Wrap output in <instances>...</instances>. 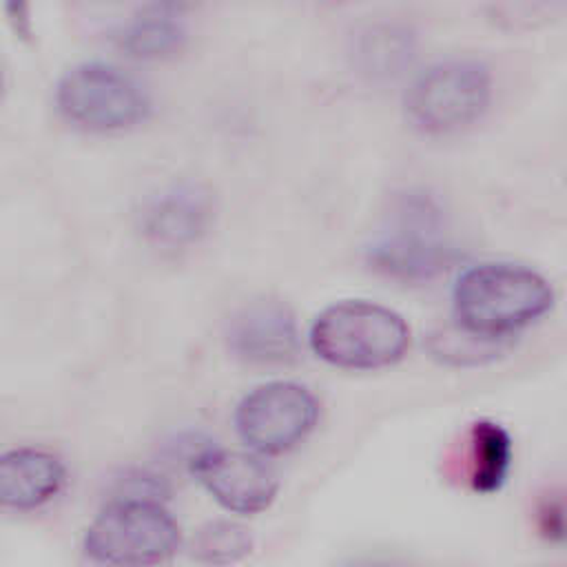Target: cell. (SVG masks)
<instances>
[{
  "instance_id": "1",
  "label": "cell",
  "mask_w": 567,
  "mask_h": 567,
  "mask_svg": "<svg viewBox=\"0 0 567 567\" xmlns=\"http://www.w3.org/2000/svg\"><path fill=\"white\" fill-rule=\"evenodd\" d=\"M554 301L545 277L516 264H481L465 270L452 292L454 317L463 332L487 341L512 334L538 317Z\"/></svg>"
},
{
  "instance_id": "2",
  "label": "cell",
  "mask_w": 567,
  "mask_h": 567,
  "mask_svg": "<svg viewBox=\"0 0 567 567\" xmlns=\"http://www.w3.org/2000/svg\"><path fill=\"white\" fill-rule=\"evenodd\" d=\"M312 352L346 370H377L396 363L410 346L405 319L374 301L348 299L321 310L310 326Z\"/></svg>"
},
{
  "instance_id": "3",
  "label": "cell",
  "mask_w": 567,
  "mask_h": 567,
  "mask_svg": "<svg viewBox=\"0 0 567 567\" xmlns=\"http://www.w3.org/2000/svg\"><path fill=\"white\" fill-rule=\"evenodd\" d=\"M177 547L179 525L153 496L111 503L84 534V554L102 565H155Z\"/></svg>"
},
{
  "instance_id": "4",
  "label": "cell",
  "mask_w": 567,
  "mask_h": 567,
  "mask_svg": "<svg viewBox=\"0 0 567 567\" xmlns=\"http://www.w3.org/2000/svg\"><path fill=\"white\" fill-rule=\"evenodd\" d=\"M450 257L452 246L441 210L421 195L399 202L370 248L372 268L403 281L434 277L450 264Z\"/></svg>"
},
{
  "instance_id": "5",
  "label": "cell",
  "mask_w": 567,
  "mask_h": 567,
  "mask_svg": "<svg viewBox=\"0 0 567 567\" xmlns=\"http://www.w3.org/2000/svg\"><path fill=\"white\" fill-rule=\"evenodd\" d=\"M489 71L474 60H447L423 71L405 95V111L425 133H450L472 124L487 109Z\"/></svg>"
},
{
  "instance_id": "6",
  "label": "cell",
  "mask_w": 567,
  "mask_h": 567,
  "mask_svg": "<svg viewBox=\"0 0 567 567\" xmlns=\"http://www.w3.org/2000/svg\"><path fill=\"white\" fill-rule=\"evenodd\" d=\"M62 115L89 131H120L142 122L151 102L144 86L111 64H80L58 84Z\"/></svg>"
},
{
  "instance_id": "7",
  "label": "cell",
  "mask_w": 567,
  "mask_h": 567,
  "mask_svg": "<svg viewBox=\"0 0 567 567\" xmlns=\"http://www.w3.org/2000/svg\"><path fill=\"white\" fill-rule=\"evenodd\" d=\"M319 408L308 388L295 381H268L237 405L235 425L241 441L259 454H281L315 427Z\"/></svg>"
},
{
  "instance_id": "8",
  "label": "cell",
  "mask_w": 567,
  "mask_h": 567,
  "mask_svg": "<svg viewBox=\"0 0 567 567\" xmlns=\"http://www.w3.org/2000/svg\"><path fill=\"white\" fill-rule=\"evenodd\" d=\"M193 474L228 512L257 514L270 507L279 478L261 456L239 450H204L193 458Z\"/></svg>"
},
{
  "instance_id": "9",
  "label": "cell",
  "mask_w": 567,
  "mask_h": 567,
  "mask_svg": "<svg viewBox=\"0 0 567 567\" xmlns=\"http://www.w3.org/2000/svg\"><path fill=\"white\" fill-rule=\"evenodd\" d=\"M228 348L246 363H286L297 354L299 334L292 310L279 299H257L228 323Z\"/></svg>"
},
{
  "instance_id": "10",
  "label": "cell",
  "mask_w": 567,
  "mask_h": 567,
  "mask_svg": "<svg viewBox=\"0 0 567 567\" xmlns=\"http://www.w3.org/2000/svg\"><path fill=\"white\" fill-rule=\"evenodd\" d=\"M213 202L199 186H175L155 197L142 219L144 233L159 246L179 248L206 233Z\"/></svg>"
},
{
  "instance_id": "11",
  "label": "cell",
  "mask_w": 567,
  "mask_h": 567,
  "mask_svg": "<svg viewBox=\"0 0 567 567\" xmlns=\"http://www.w3.org/2000/svg\"><path fill=\"white\" fill-rule=\"evenodd\" d=\"M64 483L58 456L35 447H18L0 458V501L13 509H33L51 501Z\"/></svg>"
},
{
  "instance_id": "12",
  "label": "cell",
  "mask_w": 567,
  "mask_h": 567,
  "mask_svg": "<svg viewBox=\"0 0 567 567\" xmlns=\"http://www.w3.org/2000/svg\"><path fill=\"white\" fill-rule=\"evenodd\" d=\"M512 465V439L494 421H478L470 432V483L476 492H496Z\"/></svg>"
},
{
  "instance_id": "13",
  "label": "cell",
  "mask_w": 567,
  "mask_h": 567,
  "mask_svg": "<svg viewBox=\"0 0 567 567\" xmlns=\"http://www.w3.org/2000/svg\"><path fill=\"white\" fill-rule=\"evenodd\" d=\"M182 42H184L182 24L173 16L159 13V11L140 16L128 27H124L120 35V47L128 55L144 58V60L166 58L179 51Z\"/></svg>"
},
{
  "instance_id": "14",
  "label": "cell",
  "mask_w": 567,
  "mask_h": 567,
  "mask_svg": "<svg viewBox=\"0 0 567 567\" xmlns=\"http://www.w3.org/2000/svg\"><path fill=\"white\" fill-rule=\"evenodd\" d=\"M252 549V536L233 520H213L199 527L190 543L193 558L213 565H226L244 558Z\"/></svg>"
},
{
  "instance_id": "15",
  "label": "cell",
  "mask_w": 567,
  "mask_h": 567,
  "mask_svg": "<svg viewBox=\"0 0 567 567\" xmlns=\"http://www.w3.org/2000/svg\"><path fill=\"white\" fill-rule=\"evenodd\" d=\"M410 42L403 35L396 33H381L372 35V40L363 47V58L370 69H377L381 73L396 71L399 64L410 55Z\"/></svg>"
},
{
  "instance_id": "16",
  "label": "cell",
  "mask_w": 567,
  "mask_h": 567,
  "mask_svg": "<svg viewBox=\"0 0 567 567\" xmlns=\"http://www.w3.org/2000/svg\"><path fill=\"white\" fill-rule=\"evenodd\" d=\"M538 532L551 540L563 543L567 540V501L560 496H547L540 501L536 512Z\"/></svg>"
}]
</instances>
